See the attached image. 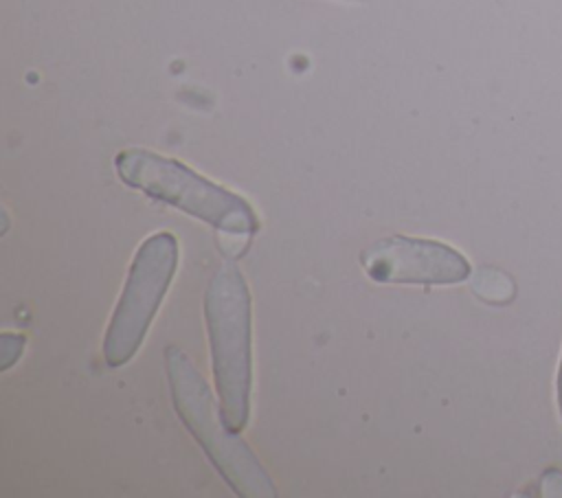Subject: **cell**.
Masks as SVG:
<instances>
[{"mask_svg": "<svg viewBox=\"0 0 562 498\" xmlns=\"http://www.w3.org/2000/svg\"><path fill=\"white\" fill-rule=\"evenodd\" d=\"M165 366L176 412L228 487L241 498L277 496L272 478L257 461L248 443L241 441L237 432L226 428L209 384L189 355L178 347H167Z\"/></svg>", "mask_w": 562, "mask_h": 498, "instance_id": "1", "label": "cell"}, {"mask_svg": "<svg viewBox=\"0 0 562 498\" xmlns=\"http://www.w3.org/2000/svg\"><path fill=\"white\" fill-rule=\"evenodd\" d=\"M204 320L222 419L239 432L250 412V292L244 274L220 265L204 294Z\"/></svg>", "mask_w": 562, "mask_h": 498, "instance_id": "2", "label": "cell"}, {"mask_svg": "<svg viewBox=\"0 0 562 498\" xmlns=\"http://www.w3.org/2000/svg\"><path fill=\"white\" fill-rule=\"evenodd\" d=\"M116 173L127 186L222 233L252 235L259 228V217L244 197L167 156L145 149L121 151L116 156Z\"/></svg>", "mask_w": 562, "mask_h": 498, "instance_id": "3", "label": "cell"}, {"mask_svg": "<svg viewBox=\"0 0 562 498\" xmlns=\"http://www.w3.org/2000/svg\"><path fill=\"white\" fill-rule=\"evenodd\" d=\"M176 268L178 241L173 235L154 233L138 246L103 338V358L108 366L116 369L134 358L162 303Z\"/></svg>", "mask_w": 562, "mask_h": 498, "instance_id": "4", "label": "cell"}, {"mask_svg": "<svg viewBox=\"0 0 562 498\" xmlns=\"http://www.w3.org/2000/svg\"><path fill=\"white\" fill-rule=\"evenodd\" d=\"M360 263L371 281L452 285L470 276L468 259L437 239L391 235L360 252Z\"/></svg>", "mask_w": 562, "mask_h": 498, "instance_id": "5", "label": "cell"}, {"mask_svg": "<svg viewBox=\"0 0 562 498\" xmlns=\"http://www.w3.org/2000/svg\"><path fill=\"white\" fill-rule=\"evenodd\" d=\"M481 285H479V296L494 301V303H507L514 298V283L507 274L503 272H481Z\"/></svg>", "mask_w": 562, "mask_h": 498, "instance_id": "6", "label": "cell"}, {"mask_svg": "<svg viewBox=\"0 0 562 498\" xmlns=\"http://www.w3.org/2000/svg\"><path fill=\"white\" fill-rule=\"evenodd\" d=\"M540 487H542L544 496H562V472L547 469L540 478Z\"/></svg>", "mask_w": 562, "mask_h": 498, "instance_id": "7", "label": "cell"}, {"mask_svg": "<svg viewBox=\"0 0 562 498\" xmlns=\"http://www.w3.org/2000/svg\"><path fill=\"white\" fill-rule=\"evenodd\" d=\"M555 386H558V410H560V421H562V355H560V366H558Z\"/></svg>", "mask_w": 562, "mask_h": 498, "instance_id": "8", "label": "cell"}]
</instances>
